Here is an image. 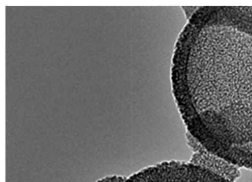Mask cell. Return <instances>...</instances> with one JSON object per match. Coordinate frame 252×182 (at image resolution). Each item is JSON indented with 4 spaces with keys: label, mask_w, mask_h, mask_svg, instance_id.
Listing matches in <instances>:
<instances>
[{
    "label": "cell",
    "mask_w": 252,
    "mask_h": 182,
    "mask_svg": "<svg viewBox=\"0 0 252 182\" xmlns=\"http://www.w3.org/2000/svg\"><path fill=\"white\" fill-rule=\"evenodd\" d=\"M202 84L206 126L215 149L229 162L252 169V35L218 28Z\"/></svg>",
    "instance_id": "obj_1"
},
{
    "label": "cell",
    "mask_w": 252,
    "mask_h": 182,
    "mask_svg": "<svg viewBox=\"0 0 252 182\" xmlns=\"http://www.w3.org/2000/svg\"><path fill=\"white\" fill-rule=\"evenodd\" d=\"M126 180V179L123 177L112 176L99 179L96 182H124Z\"/></svg>",
    "instance_id": "obj_4"
},
{
    "label": "cell",
    "mask_w": 252,
    "mask_h": 182,
    "mask_svg": "<svg viewBox=\"0 0 252 182\" xmlns=\"http://www.w3.org/2000/svg\"><path fill=\"white\" fill-rule=\"evenodd\" d=\"M195 149L198 152L193 156L192 163L207 169L231 182H234L240 177V172L235 165L209 152L200 144Z\"/></svg>",
    "instance_id": "obj_3"
},
{
    "label": "cell",
    "mask_w": 252,
    "mask_h": 182,
    "mask_svg": "<svg viewBox=\"0 0 252 182\" xmlns=\"http://www.w3.org/2000/svg\"><path fill=\"white\" fill-rule=\"evenodd\" d=\"M125 182H231L211 171L182 166H165L138 173Z\"/></svg>",
    "instance_id": "obj_2"
}]
</instances>
